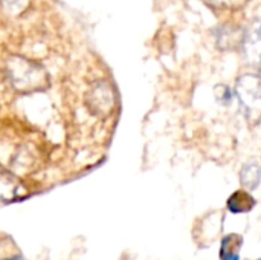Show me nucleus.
<instances>
[{"label": "nucleus", "instance_id": "1", "mask_svg": "<svg viewBox=\"0 0 261 260\" xmlns=\"http://www.w3.org/2000/svg\"><path fill=\"white\" fill-rule=\"evenodd\" d=\"M236 95L249 123L258 124L261 115V81L258 74H245L236 83Z\"/></svg>", "mask_w": 261, "mask_h": 260}, {"label": "nucleus", "instance_id": "2", "mask_svg": "<svg viewBox=\"0 0 261 260\" xmlns=\"http://www.w3.org/2000/svg\"><path fill=\"white\" fill-rule=\"evenodd\" d=\"M8 77L18 89L35 87L44 78L40 66L28 63L23 58H14L8 61Z\"/></svg>", "mask_w": 261, "mask_h": 260}, {"label": "nucleus", "instance_id": "3", "mask_svg": "<svg viewBox=\"0 0 261 260\" xmlns=\"http://www.w3.org/2000/svg\"><path fill=\"white\" fill-rule=\"evenodd\" d=\"M242 49L246 61L255 67L260 64V20H254L248 29L242 34Z\"/></svg>", "mask_w": 261, "mask_h": 260}, {"label": "nucleus", "instance_id": "4", "mask_svg": "<svg viewBox=\"0 0 261 260\" xmlns=\"http://www.w3.org/2000/svg\"><path fill=\"white\" fill-rule=\"evenodd\" d=\"M216 37H217V46L220 49H232L237 46L239 41H242V34H239V31L236 29H229L226 26H222L219 29L214 31Z\"/></svg>", "mask_w": 261, "mask_h": 260}, {"label": "nucleus", "instance_id": "5", "mask_svg": "<svg viewBox=\"0 0 261 260\" xmlns=\"http://www.w3.org/2000/svg\"><path fill=\"white\" fill-rule=\"evenodd\" d=\"M254 205H255V199L249 193H246V192H236L229 198V201H228V208L232 213L249 211V210H252Z\"/></svg>", "mask_w": 261, "mask_h": 260}, {"label": "nucleus", "instance_id": "6", "mask_svg": "<svg viewBox=\"0 0 261 260\" xmlns=\"http://www.w3.org/2000/svg\"><path fill=\"white\" fill-rule=\"evenodd\" d=\"M240 179L245 187H249L252 190L257 188L260 184V164L257 161H251L245 164L240 172Z\"/></svg>", "mask_w": 261, "mask_h": 260}, {"label": "nucleus", "instance_id": "7", "mask_svg": "<svg viewBox=\"0 0 261 260\" xmlns=\"http://www.w3.org/2000/svg\"><path fill=\"white\" fill-rule=\"evenodd\" d=\"M214 95L222 106H229L232 103V90L226 84H217L214 87Z\"/></svg>", "mask_w": 261, "mask_h": 260}, {"label": "nucleus", "instance_id": "8", "mask_svg": "<svg viewBox=\"0 0 261 260\" xmlns=\"http://www.w3.org/2000/svg\"><path fill=\"white\" fill-rule=\"evenodd\" d=\"M28 3H29V0H2L3 8L9 14H20L28 6Z\"/></svg>", "mask_w": 261, "mask_h": 260}, {"label": "nucleus", "instance_id": "9", "mask_svg": "<svg viewBox=\"0 0 261 260\" xmlns=\"http://www.w3.org/2000/svg\"><path fill=\"white\" fill-rule=\"evenodd\" d=\"M219 6H237L239 3H245V0H213Z\"/></svg>", "mask_w": 261, "mask_h": 260}]
</instances>
